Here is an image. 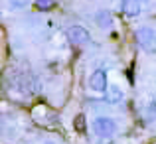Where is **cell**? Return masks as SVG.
Here are the masks:
<instances>
[{
    "mask_svg": "<svg viewBox=\"0 0 156 144\" xmlns=\"http://www.w3.org/2000/svg\"><path fill=\"white\" fill-rule=\"evenodd\" d=\"M134 38H136L138 47L144 53H150L154 55L156 53V28L152 26H142L134 32Z\"/></svg>",
    "mask_w": 156,
    "mask_h": 144,
    "instance_id": "obj_1",
    "label": "cell"
},
{
    "mask_svg": "<svg viewBox=\"0 0 156 144\" xmlns=\"http://www.w3.org/2000/svg\"><path fill=\"white\" fill-rule=\"evenodd\" d=\"M91 128H93V134H97L99 138H113L117 134V121L111 117H97L93 118L91 122Z\"/></svg>",
    "mask_w": 156,
    "mask_h": 144,
    "instance_id": "obj_2",
    "label": "cell"
},
{
    "mask_svg": "<svg viewBox=\"0 0 156 144\" xmlns=\"http://www.w3.org/2000/svg\"><path fill=\"white\" fill-rule=\"evenodd\" d=\"M10 81H12V87L14 91L22 93V95H30L34 85H32V73H26V71H14L10 75Z\"/></svg>",
    "mask_w": 156,
    "mask_h": 144,
    "instance_id": "obj_3",
    "label": "cell"
},
{
    "mask_svg": "<svg viewBox=\"0 0 156 144\" xmlns=\"http://www.w3.org/2000/svg\"><path fill=\"white\" fill-rule=\"evenodd\" d=\"M67 40L73 44V46H87L91 42V34L85 26L81 24H71L67 28Z\"/></svg>",
    "mask_w": 156,
    "mask_h": 144,
    "instance_id": "obj_4",
    "label": "cell"
},
{
    "mask_svg": "<svg viewBox=\"0 0 156 144\" xmlns=\"http://www.w3.org/2000/svg\"><path fill=\"white\" fill-rule=\"evenodd\" d=\"M107 85H109V81H107V71L105 69H95V71L89 75V87H91V91L105 93Z\"/></svg>",
    "mask_w": 156,
    "mask_h": 144,
    "instance_id": "obj_5",
    "label": "cell"
},
{
    "mask_svg": "<svg viewBox=\"0 0 156 144\" xmlns=\"http://www.w3.org/2000/svg\"><path fill=\"white\" fill-rule=\"evenodd\" d=\"M122 99H125V91L121 89V85L117 83H109L105 89V101L111 103V105H119V103H122Z\"/></svg>",
    "mask_w": 156,
    "mask_h": 144,
    "instance_id": "obj_6",
    "label": "cell"
},
{
    "mask_svg": "<svg viewBox=\"0 0 156 144\" xmlns=\"http://www.w3.org/2000/svg\"><path fill=\"white\" fill-rule=\"evenodd\" d=\"M95 22H97V26L101 28V30H111L113 28V16H111V12L109 10H99L95 14Z\"/></svg>",
    "mask_w": 156,
    "mask_h": 144,
    "instance_id": "obj_7",
    "label": "cell"
},
{
    "mask_svg": "<svg viewBox=\"0 0 156 144\" xmlns=\"http://www.w3.org/2000/svg\"><path fill=\"white\" fill-rule=\"evenodd\" d=\"M121 10L125 12L129 18H134V16L140 14V4L134 2V0H121Z\"/></svg>",
    "mask_w": 156,
    "mask_h": 144,
    "instance_id": "obj_8",
    "label": "cell"
},
{
    "mask_svg": "<svg viewBox=\"0 0 156 144\" xmlns=\"http://www.w3.org/2000/svg\"><path fill=\"white\" fill-rule=\"evenodd\" d=\"M32 0H10V8L12 10H24V8L30 6Z\"/></svg>",
    "mask_w": 156,
    "mask_h": 144,
    "instance_id": "obj_9",
    "label": "cell"
},
{
    "mask_svg": "<svg viewBox=\"0 0 156 144\" xmlns=\"http://www.w3.org/2000/svg\"><path fill=\"white\" fill-rule=\"evenodd\" d=\"M34 2L40 10H48V8H51L53 4H55V0H34Z\"/></svg>",
    "mask_w": 156,
    "mask_h": 144,
    "instance_id": "obj_10",
    "label": "cell"
},
{
    "mask_svg": "<svg viewBox=\"0 0 156 144\" xmlns=\"http://www.w3.org/2000/svg\"><path fill=\"white\" fill-rule=\"evenodd\" d=\"M40 144H57L55 140H44V142H40Z\"/></svg>",
    "mask_w": 156,
    "mask_h": 144,
    "instance_id": "obj_11",
    "label": "cell"
},
{
    "mask_svg": "<svg viewBox=\"0 0 156 144\" xmlns=\"http://www.w3.org/2000/svg\"><path fill=\"white\" fill-rule=\"evenodd\" d=\"M134 2H138V4H140V6H142V4H146V2H150V0H134Z\"/></svg>",
    "mask_w": 156,
    "mask_h": 144,
    "instance_id": "obj_12",
    "label": "cell"
}]
</instances>
